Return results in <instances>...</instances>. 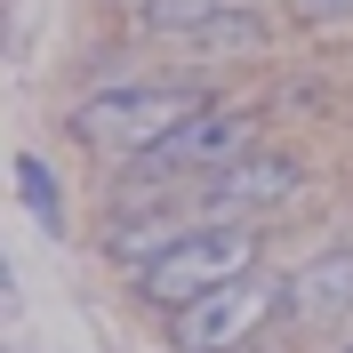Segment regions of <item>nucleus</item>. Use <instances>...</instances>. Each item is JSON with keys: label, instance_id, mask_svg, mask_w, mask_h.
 Here are the masks:
<instances>
[{"label": "nucleus", "instance_id": "1", "mask_svg": "<svg viewBox=\"0 0 353 353\" xmlns=\"http://www.w3.org/2000/svg\"><path fill=\"white\" fill-rule=\"evenodd\" d=\"M201 105H209V88H193V81H137V88H112V97H88V105L72 112V137L97 145V153L145 161L161 137H176Z\"/></svg>", "mask_w": 353, "mask_h": 353}, {"label": "nucleus", "instance_id": "2", "mask_svg": "<svg viewBox=\"0 0 353 353\" xmlns=\"http://www.w3.org/2000/svg\"><path fill=\"white\" fill-rule=\"evenodd\" d=\"M249 265H257V233H249L241 217H209V225H193V233H169L153 257L137 265V289L176 313V305H193L201 289L249 273Z\"/></svg>", "mask_w": 353, "mask_h": 353}, {"label": "nucleus", "instance_id": "3", "mask_svg": "<svg viewBox=\"0 0 353 353\" xmlns=\"http://www.w3.org/2000/svg\"><path fill=\"white\" fill-rule=\"evenodd\" d=\"M281 305H289V281H273L265 265H249V273H233V281L201 289L193 305H176L169 337H176V353H241Z\"/></svg>", "mask_w": 353, "mask_h": 353}, {"label": "nucleus", "instance_id": "4", "mask_svg": "<svg viewBox=\"0 0 353 353\" xmlns=\"http://www.w3.org/2000/svg\"><path fill=\"white\" fill-rule=\"evenodd\" d=\"M241 153H257V112H241V105H201L193 121L176 137H161L153 153L137 161V169H153V176H217L225 161H241Z\"/></svg>", "mask_w": 353, "mask_h": 353}, {"label": "nucleus", "instance_id": "5", "mask_svg": "<svg viewBox=\"0 0 353 353\" xmlns=\"http://www.w3.org/2000/svg\"><path fill=\"white\" fill-rule=\"evenodd\" d=\"M297 193H305V169L289 153H241V161H225V169L209 176L201 209H209V217H265V209H289Z\"/></svg>", "mask_w": 353, "mask_h": 353}, {"label": "nucleus", "instance_id": "6", "mask_svg": "<svg viewBox=\"0 0 353 353\" xmlns=\"http://www.w3.org/2000/svg\"><path fill=\"white\" fill-rule=\"evenodd\" d=\"M337 305H353V249H330V257H313L297 281H289V313H305V321H330Z\"/></svg>", "mask_w": 353, "mask_h": 353}, {"label": "nucleus", "instance_id": "7", "mask_svg": "<svg viewBox=\"0 0 353 353\" xmlns=\"http://www.w3.org/2000/svg\"><path fill=\"white\" fill-rule=\"evenodd\" d=\"M233 8H257V0H137V24L161 32V41H201V32L225 24Z\"/></svg>", "mask_w": 353, "mask_h": 353}, {"label": "nucleus", "instance_id": "8", "mask_svg": "<svg viewBox=\"0 0 353 353\" xmlns=\"http://www.w3.org/2000/svg\"><path fill=\"white\" fill-rule=\"evenodd\" d=\"M17 193H24V209H32L48 233L65 225V185H57V169H48L41 153H17Z\"/></svg>", "mask_w": 353, "mask_h": 353}, {"label": "nucleus", "instance_id": "9", "mask_svg": "<svg viewBox=\"0 0 353 353\" xmlns=\"http://www.w3.org/2000/svg\"><path fill=\"white\" fill-rule=\"evenodd\" d=\"M305 24H353V0H289Z\"/></svg>", "mask_w": 353, "mask_h": 353}, {"label": "nucleus", "instance_id": "10", "mask_svg": "<svg viewBox=\"0 0 353 353\" xmlns=\"http://www.w3.org/2000/svg\"><path fill=\"white\" fill-rule=\"evenodd\" d=\"M345 353H353V345H345Z\"/></svg>", "mask_w": 353, "mask_h": 353}]
</instances>
